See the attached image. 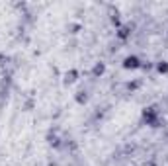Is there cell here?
<instances>
[{"label": "cell", "instance_id": "obj_1", "mask_svg": "<svg viewBox=\"0 0 168 166\" xmlns=\"http://www.w3.org/2000/svg\"><path fill=\"white\" fill-rule=\"evenodd\" d=\"M125 66H137V59H135V57H129V59H127V61H125Z\"/></svg>", "mask_w": 168, "mask_h": 166}]
</instances>
